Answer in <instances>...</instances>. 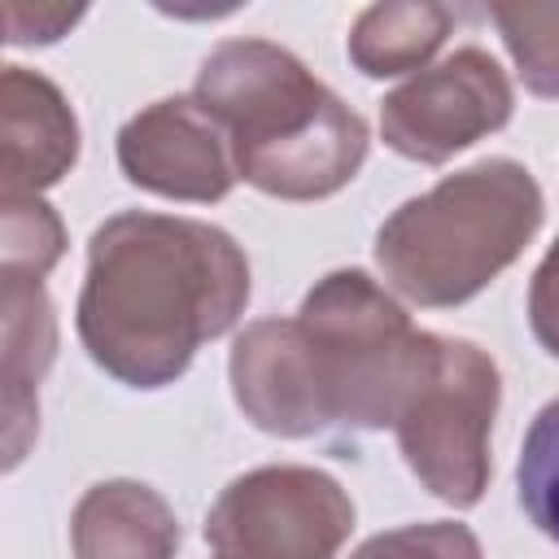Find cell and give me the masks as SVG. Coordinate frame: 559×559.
<instances>
[{"mask_svg": "<svg viewBox=\"0 0 559 559\" xmlns=\"http://www.w3.org/2000/svg\"><path fill=\"white\" fill-rule=\"evenodd\" d=\"M520 83L533 96H559V4H493L489 9Z\"/></svg>", "mask_w": 559, "mask_h": 559, "instance_id": "15", "label": "cell"}, {"mask_svg": "<svg viewBox=\"0 0 559 559\" xmlns=\"http://www.w3.org/2000/svg\"><path fill=\"white\" fill-rule=\"evenodd\" d=\"M249 293V258L223 227L122 210L87 240L74 328L105 376L127 389H166L205 341L236 328Z\"/></svg>", "mask_w": 559, "mask_h": 559, "instance_id": "1", "label": "cell"}, {"mask_svg": "<svg viewBox=\"0 0 559 559\" xmlns=\"http://www.w3.org/2000/svg\"><path fill=\"white\" fill-rule=\"evenodd\" d=\"M349 559H485V550L467 524L424 520L367 537Z\"/></svg>", "mask_w": 559, "mask_h": 559, "instance_id": "17", "label": "cell"}, {"mask_svg": "<svg viewBox=\"0 0 559 559\" xmlns=\"http://www.w3.org/2000/svg\"><path fill=\"white\" fill-rule=\"evenodd\" d=\"M546 214L528 166L485 157L402 201L376 231V266L406 301L450 310L485 293Z\"/></svg>", "mask_w": 559, "mask_h": 559, "instance_id": "3", "label": "cell"}, {"mask_svg": "<svg viewBox=\"0 0 559 559\" xmlns=\"http://www.w3.org/2000/svg\"><path fill=\"white\" fill-rule=\"evenodd\" d=\"M57 358V314L39 280H0V371H4V463L17 467L39 432V380Z\"/></svg>", "mask_w": 559, "mask_h": 559, "instance_id": "11", "label": "cell"}, {"mask_svg": "<svg viewBox=\"0 0 559 559\" xmlns=\"http://www.w3.org/2000/svg\"><path fill=\"white\" fill-rule=\"evenodd\" d=\"M74 559H175L179 520L144 480H100L70 515Z\"/></svg>", "mask_w": 559, "mask_h": 559, "instance_id": "12", "label": "cell"}, {"mask_svg": "<svg viewBox=\"0 0 559 559\" xmlns=\"http://www.w3.org/2000/svg\"><path fill=\"white\" fill-rule=\"evenodd\" d=\"M118 166L127 183L192 205L223 201L236 183L227 131L192 96H166L131 114L118 131Z\"/></svg>", "mask_w": 559, "mask_h": 559, "instance_id": "8", "label": "cell"}, {"mask_svg": "<svg viewBox=\"0 0 559 559\" xmlns=\"http://www.w3.org/2000/svg\"><path fill=\"white\" fill-rule=\"evenodd\" d=\"M528 328H533L537 345L550 358H559V236L546 249V258L537 262V271H533V284H528Z\"/></svg>", "mask_w": 559, "mask_h": 559, "instance_id": "18", "label": "cell"}, {"mask_svg": "<svg viewBox=\"0 0 559 559\" xmlns=\"http://www.w3.org/2000/svg\"><path fill=\"white\" fill-rule=\"evenodd\" d=\"M515 92L485 48H459L380 100L384 144L419 166H441L511 122Z\"/></svg>", "mask_w": 559, "mask_h": 559, "instance_id": "7", "label": "cell"}, {"mask_svg": "<svg viewBox=\"0 0 559 559\" xmlns=\"http://www.w3.org/2000/svg\"><path fill=\"white\" fill-rule=\"evenodd\" d=\"M515 493L533 528L559 542V397L546 402L524 432L515 463Z\"/></svg>", "mask_w": 559, "mask_h": 559, "instance_id": "16", "label": "cell"}, {"mask_svg": "<svg viewBox=\"0 0 559 559\" xmlns=\"http://www.w3.org/2000/svg\"><path fill=\"white\" fill-rule=\"evenodd\" d=\"M227 380H231V397L240 415L258 432L301 441V437H319L332 428L297 314L253 319L231 341Z\"/></svg>", "mask_w": 559, "mask_h": 559, "instance_id": "9", "label": "cell"}, {"mask_svg": "<svg viewBox=\"0 0 559 559\" xmlns=\"http://www.w3.org/2000/svg\"><path fill=\"white\" fill-rule=\"evenodd\" d=\"M192 100L227 131L236 179L280 201H323L367 162V122L301 57L271 39H223Z\"/></svg>", "mask_w": 559, "mask_h": 559, "instance_id": "2", "label": "cell"}, {"mask_svg": "<svg viewBox=\"0 0 559 559\" xmlns=\"http://www.w3.org/2000/svg\"><path fill=\"white\" fill-rule=\"evenodd\" d=\"M83 17V9H66V4H4V39L9 44H52L61 39L74 22Z\"/></svg>", "mask_w": 559, "mask_h": 559, "instance_id": "19", "label": "cell"}, {"mask_svg": "<svg viewBox=\"0 0 559 559\" xmlns=\"http://www.w3.org/2000/svg\"><path fill=\"white\" fill-rule=\"evenodd\" d=\"M459 13L450 4L432 0H406V4H371L358 13L349 26L345 52L358 74L367 79H397V74H419L445 44L450 26Z\"/></svg>", "mask_w": 559, "mask_h": 559, "instance_id": "13", "label": "cell"}, {"mask_svg": "<svg viewBox=\"0 0 559 559\" xmlns=\"http://www.w3.org/2000/svg\"><path fill=\"white\" fill-rule=\"evenodd\" d=\"M66 227L44 197H0V280H39L61 262Z\"/></svg>", "mask_w": 559, "mask_h": 559, "instance_id": "14", "label": "cell"}, {"mask_svg": "<svg viewBox=\"0 0 559 559\" xmlns=\"http://www.w3.org/2000/svg\"><path fill=\"white\" fill-rule=\"evenodd\" d=\"M349 533L354 498L306 463L253 467L205 511L210 559H336Z\"/></svg>", "mask_w": 559, "mask_h": 559, "instance_id": "6", "label": "cell"}, {"mask_svg": "<svg viewBox=\"0 0 559 559\" xmlns=\"http://www.w3.org/2000/svg\"><path fill=\"white\" fill-rule=\"evenodd\" d=\"M0 175L4 192L39 197L79 162V118L66 92L26 66L0 74Z\"/></svg>", "mask_w": 559, "mask_h": 559, "instance_id": "10", "label": "cell"}, {"mask_svg": "<svg viewBox=\"0 0 559 559\" xmlns=\"http://www.w3.org/2000/svg\"><path fill=\"white\" fill-rule=\"evenodd\" d=\"M502 402L498 362L463 336H432V354L411 384L393 432L411 476L445 507L467 511L485 498L493 459L489 437Z\"/></svg>", "mask_w": 559, "mask_h": 559, "instance_id": "5", "label": "cell"}, {"mask_svg": "<svg viewBox=\"0 0 559 559\" xmlns=\"http://www.w3.org/2000/svg\"><path fill=\"white\" fill-rule=\"evenodd\" d=\"M297 323L306 332L332 428H393L437 332H419L389 288L354 266L323 275L301 297Z\"/></svg>", "mask_w": 559, "mask_h": 559, "instance_id": "4", "label": "cell"}]
</instances>
